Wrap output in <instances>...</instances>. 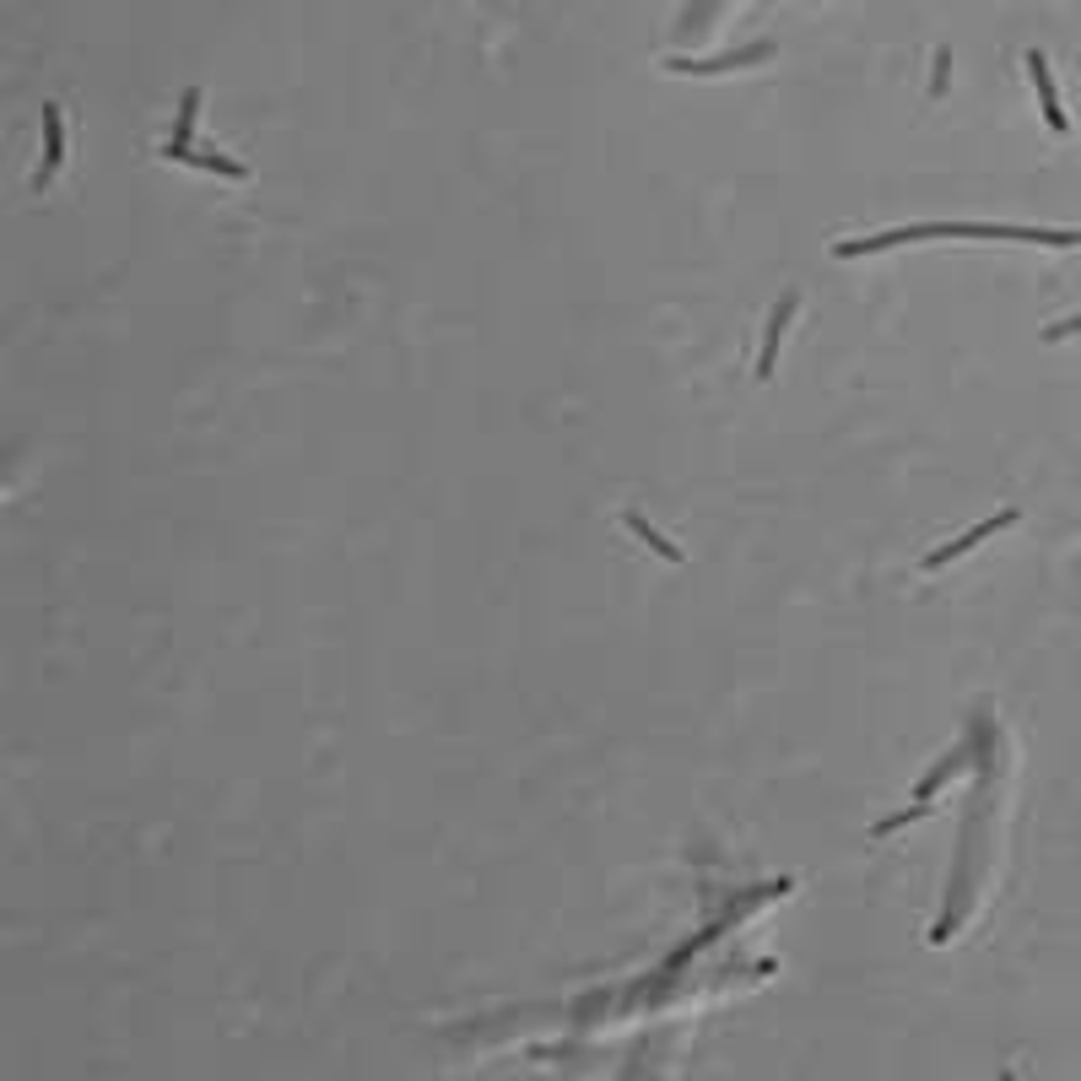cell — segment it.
I'll use <instances>...</instances> for the list:
<instances>
[{"label": "cell", "mask_w": 1081, "mask_h": 1081, "mask_svg": "<svg viewBox=\"0 0 1081 1081\" xmlns=\"http://www.w3.org/2000/svg\"><path fill=\"white\" fill-rule=\"evenodd\" d=\"M919 239H947V222H915V228H887V233H871V239H838L832 244V260H860V254H881L898 250V244H919Z\"/></svg>", "instance_id": "cell-1"}, {"label": "cell", "mask_w": 1081, "mask_h": 1081, "mask_svg": "<svg viewBox=\"0 0 1081 1081\" xmlns=\"http://www.w3.org/2000/svg\"><path fill=\"white\" fill-rule=\"evenodd\" d=\"M1017 519H1022L1017 508H1000L996 519H984V525H973V531H962V536H957V540H947V546H936V552L925 557V568H947L952 557H962V552H973L979 540H990V536H996V531H1006V525H1017Z\"/></svg>", "instance_id": "cell-2"}, {"label": "cell", "mask_w": 1081, "mask_h": 1081, "mask_svg": "<svg viewBox=\"0 0 1081 1081\" xmlns=\"http://www.w3.org/2000/svg\"><path fill=\"white\" fill-rule=\"evenodd\" d=\"M1028 71H1033V92H1039V109L1054 135H1071V114L1060 109V92H1054V77H1049V60L1043 49H1028Z\"/></svg>", "instance_id": "cell-3"}, {"label": "cell", "mask_w": 1081, "mask_h": 1081, "mask_svg": "<svg viewBox=\"0 0 1081 1081\" xmlns=\"http://www.w3.org/2000/svg\"><path fill=\"white\" fill-rule=\"evenodd\" d=\"M158 158H168V163H184V168H206V173H216V179H233V184H244V179H250V168H244V163H233V158H222V152H201V147H173V141H168Z\"/></svg>", "instance_id": "cell-4"}, {"label": "cell", "mask_w": 1081, "mask_h": 1081, "mask_svg": "<svg viewBox=\"0 0 1081 1081\" xmlns=\"http://www.w3.org/2000/svg\"><path fill=\"white\" fill-rule=\"evenodd\" d=\"M800 309V297L795 292H785L779 303H774V314H768V331H762V357H757V378H768L774 374V363H779V341H785V331H790V314Z\"/></svg>", "instance_id": "cell-5"}, {"label": "cell", "mask_w": 1081, "mask_h": 1081, "mask_svg": "<svg viewBox=\"0 0 1081 1081\" xmlns=\"http://www.w3.org/2000/svg\"><path fill=\"white\" fill-rule=\"evenodd\" d=\"M762 54H774L768 43H747V49H736V54H714V60H670V71H693V77H708V71H736V65H747V60H762Z\"/></svg>", "instance_id": "cell-6"}, {"label": "cell", "mask_w": 1081, "mask_h": 1081, "mask_svg": "<svg viewBox=\"0 0 1081 1081\" xmlns=\"http://www.w3.org/2000/svg\"><path fill=\"white\" fill-rule=\"evenodd\" d=\"M60 152H65V130H60V109L43 103V168H39V184L60 168Z\"/></svg>", "instance_id": "cell-7"}, {"label": "cell", "mask_w": 1081, "mask_h": 1081, "mask_svg": "<svg viewBox=\"0 0 1081 1081\" xmlns=\"http://www.w3.org/2000/svg\"><path fill=\"white\" fill-rule=\"evenodd\" d=\"M1011 239H1022V244H1043V250H1071V244H1081L1077 228H1011Z\"/></svg>", "instance_id": "cell-8"}, {"label": "cell", "mask_w": 1081, "mask_h": 1081, "mask_svg": "<svg viewBox=\"0 0 1081 1081\" xmlns=\"http://www.w3.org/2000/svg\"><path fill=\"white\" fill-rule=\"evenodd\" d=\"M623 519H627V531H638V536L649 540V546H655V552H660V557H666V563H681V546H670V540L660 536V531H655V525H649V519H644V514H638V508H627Z\"/></svg>", "instance_id": "cell-9"}, {"label": "cell", "mask_w": 1081, "mask_h": 1081, "mask_svg": "<svg viewBox=\"0 0 1081 1081\" xmlns=\"http://www.w3.org/2000/svg\"><path fill=\"white\" fill-rule=\"evenodd\" d=\"M195 114H201V87H190V92H184V103H179V120H173V147H190V135H195Z\"/></svg>", "instance_id": "cell-10"}, {"label": "cell", "mask_w": 1081, "mask_h": 1081, "mask_svg": "<svg viewBox=\"0 0 1081 1081\" xmlns=\"http://www.w3.org/2000/svg\"><path fill=\"white\" fill-rule=\"evenodd\" d=\"M957 768H962V751H952V757H947V762H941V768H936V774H930V779H919V790H915V800H919V806H925V800H930V795L941 790V785H947V779H952Z\"/></svg>", "instance_id": "cell-11"}, {"label": "cell", "mask_w": 1081, "mask_h": 1081, "mask_svg": "<svg viewBox=\"0 0 1081 1081\" xmlns=\"http://www.w3.org/2000/svg\"><path fill=\"white\" fill-rule=\"evenodd\" d=\"M1077 331H1081V314H1071V320L1049 325V331H1043V341H1065V335H1077Z\"/></svg>", "instance_id": "cell-12"}, {"label": "cell", "mask_w": 1081, "mask_h": 1081, "mask_svg": "<svg viewBox=\"0 0 1081 1081\" xmlns=\"http://www.w3.org/2000/svg\"><path fill=\"white\" fill-rule=\"evenodd\" d=\"M1000 1081H1022V1077H1017V1071H1000Z\"/></svg>", "instance_id": "cell-13"}]
</instances>
